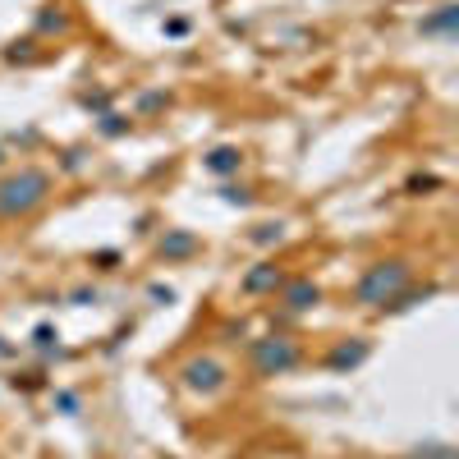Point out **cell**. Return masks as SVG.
<instances>
[{
  "label": "cell",
  "instance_id": "9c48e42d",
  "mask_svg": "<svg viewBox=\"0 0 459 459\" xmlns=\"http://www.w3.org/2000/svg\"><path fill=\"white\" fill-rule=\"evenodd\" d=\"M198 249V239L194 234H188V230H166V239H161V257H188V253H194Z\"/></svg>",
  "mask_w": 459,
  "mask_h": 459
},
{
  "label": "cell",
  "instance_id": "277c9868",
  "mask_svg": "<svg viewBox=\"0 0 459 459\" xmlns=\"http://www.w3.org/2000/svg\"><path fill=\"white\" fill-rule=\"evenodd\" d=\"M179 382L194 391V395H216V391L230 382V368H226L221 359H211V354H198V359L179 363Z\"/></svg>",
  "mask_w": 459,
  "mask_h": 459
},
{
  "label": "cell",
  "instance_id": "e0dca14e",
  "mask_svg": "<svg viewBox=\"0 0 459 459\" xmlns=\"http://www.w3.org/2000/svg\"><path fill=\"white\" fill-rule=\"evenodd\" d=\"M0 161H5V152H0Z\"/></svg>",
  "mask_w": 459,
  "mask_h": 459
},
{
  "label": "cell",
  "instance_id": "8992f818",
  "mask_svg": "<svg viewBox=\"0 0 459 459\" xmlns=\"http://www.w3.org/2000/svg\"><path fill=\"white\" fill-rule=\"evenodd\" d=\"M285 285V272L276 262H262V266H253V272L244 276V294H276Z\"/></svg>",
  "mask_w": 459,
  "mask_h": 459
},
{
  "label": "cell",
  "instance_id": "3957f363",
  "mask_svg": "<svg viewBox=\"0 0 459 459\" xmlns=\"http://www.w3.org/2000/svg\"><path fill=\"white\" fill-rule=\"evenodd\" d=\"M304 363V344L294 336H262L249 344V368L257 376H285Z\"/></svg>",
  "mask_w": 459,
  "mask_h": 459
},
{
  "label": "cell",
  "instance_id": "5b68a950",
  "mask_svg": "<svg viewBox=\"0 0 459 459\" xmlns=\"http://www.w3.org/2000/svg\"><path fill=\"white\" fill-rule=\"evenodd\" d=\"M321 304V289L313 285V281H285L281 285V308L289 313V317H299V313H308V308H317Z\"/></svg>",
  "mask_w": 459,
  "mask_h": 459
},
{
  "label": "cell",
  "instance_id": "ba28073f",
  "mask_svg": "<svg viewBox=\"0 0 459 459\" xmlns=\"http://www.w3.org/2000/svg\"><path fill=\"white\" fill-rule=\"evenodd\" d=\"M368 359V340H354V344H336L327 354V368H359Z\"/></svg>",
  "mask_w": 459,
  "mask_h": 459
},
{
  "label": "cell",
  "instance_id": "5bb4252c",
  "mask_svg": "<svg viewBox=\"0 0 459 459\" xmlns=\"http://www.w3.org/2000/svg\"><path fill=\"white\" fill-rule=\"evenodd\" d=\"M56 404H60L65 414H78V395H69V391H60V395H56Z\"/></svg>",
  "mask_w": 459,
  "mask_h": 459
},
{
  "label": "cell",
  "instance_id": "2e32d148",
  "mask_svg": "<svg viewBox=\"0 0 459 459\" xmlns=\"http://www.w3.org/2000/svg\"><path fill=\"white\" fill-rule=\"evenodd\" d=\"M0 354H5V344H0Z\"/></svg>",
  "mask_w": 459,
  "mask_h": 459
},
{
  "label": "cell",
  "instance_id": "7c38bea8",
  "mask_svg": "<svg viewBox=\"0 0 459 459\" xmlns=\"http://www.w3.org/2000/svg\"><path fill=\"white\" fill-rule=\"evenodd\" d=\"M37 28H42V33H51V28L65 33V28H69V19H65V14H42V19H37Z\"/></svg>",
  "mask_w": 459,
  "mask_h": 459
},
{
  "label": "cell",
  "instance_id": "9a60e30c",
  "mask_svg": "<svg viewBox=\"0 0 459 459\" xmlns=\"http://www.w3.org/2000/svg\"><path fill=\"white\" fill-rule=\"evenodd\" d=\"M101 120H106V124H101L106 133H124V120H120V115H101Z\"/></svg>",
  "mask_w": 459,
  "mask_h": 459
},
{
  "label": "cell",
  "instance_id": "6da1fadb",
  "mask_svg": "<svg viewBox=\"0 0 459 459\" xmlns=\"http://www.w3.org/2000/svg\"><path fill=\"white\" fill-rule=\"evenodd\" d=\"M51 198V175L42 166H19L0 175V221H23Z\"/></svg>",
  "mask_w": 459,
  "mask_h": 459
},
{
  "label": "cell",
  "instance_id": "30bf717a",
  "mask_svg": "<svg viewBox=\"0 0 459 459\" xmlns=\"http://www.w3.org/2000/svg\"><path fill=\"white\" fill-rule=\"evenodd\" d=\"M455 19H459V10H455V5H441V14L423 19V33H427V37H431V33H455Z\"/></svg>",
  "mask_w": 459,
  "mask_h": 459
},
{
  "label": "cell",
  "instance_id": "52a82bcc",
  "mask_svg": "<svg viewBox=\"0 0 459 459\" xmlns=\"http://www.w3.org/2000/svg\"><path fill=\"white\" fill-rule=\"evenodd\" d=\"M202 166H207L211 175H234L239 166H244V152H239L234 143H221V147H211V152L202 156Z\"/></svg>",
  "mask_w": 459,
  "mask_h": 459
},
{
  "label": "cell",
  "instance_id": "7a4b0ae2",
  "mask_svg": "<svg viewBox=\"0 0 459 459\" xmlns=\"http://www.w3.org/2000/svg\"><path fill=\"white\" fill-rule=\"evenodd\" d=\"M409 281H414V272H409V262L404 257H386V262H376V266H368V272L359 276V285H354V299L363 304V308H386L400 289H409Z\"/></svg>",
  "mask_w": 459,
  "mask_h": 459
},
{
  "label": "cell",
  "instance_id": "4fadbf2b",
  "mask_svg": "<svg viewBox=\"0 0 459 459\" xmlns=\"http://www.w3.org/2000/svg\"><path fill=\"white\" fill-rule=\"evenodd\" d=\"M221 194H226V202H239V207H249V202H253V194H249V188H234V184H226Z\"/></svg>",
  "mask_w": 459,
  "mask_h": 459
},
{
  "label": "cell",
  "instance_id": "8fae6325",
  "mask_svg": "<svg viewBox=\"0 0 459 459\" xmlns=\"http://www.w3.org/2000/svg\"><path fill=\"white\" fill-rule=\"evenodd\" d=\"M281 239H285V221H266V226H257V230H253V244H257V249L281 244Z\"/></svg>",
  "mask_w": 459,
  "mask_h": 459
}]
</instances>
